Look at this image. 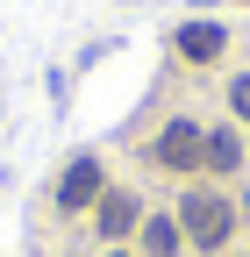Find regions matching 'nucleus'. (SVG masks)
I'll use <instances>...</instances> for the list:
<instances>
[{"instance_id": "nucleus-1", "label": "nucleus", "mask_w": 250, "mask_h": 257, "mask_svg": "<svg viewBox=\"0 0 250 257\" xmlns=\"http://www.w3.org/2000/svg\"><path fill=\"white\" fill-rule=\"evenodd\" d=\"M179 229L193 236L200 250H222V243H229V200H214V193H186Z\"/></svg>"}, {"instance_id": "nucleus-3", "label": "nucleus", "mask_w": 250, "mask_h": 257, "mask_svg": "<svg viewBox=\"0 0 250 257\" xmlns=\"http://www.w3.org/2000/svg\"><path fill=\"white\" fill-rule=\"evenodd\" d=\"M93 193H100V165H93V157H79V165L57 179V207H86Z\"/></svg>"}, {"instance_id": "nucleus-7", "label": "nucleus", "mask_w": 250, "mask_h": 257, "mask_svg": "<svg viewBox=\"0 0 250 257\" xmlns=\"http://www.w3.org/2000/svg\"><path fill=\"white\" fill-rule=\"evenodd\" d=\"M200 157H207V165H222V172H236V157H243V143L229 136V128H222V136H207V150H200Z\"/></svg>"}, {"instance_id": "nucleus-4", "label": "nucleus", "mask_w": 250, "mask_h": 257, "mask_svg": "<svg viewBox=\"0 0 250 257\" xmlns=\"http://www.w3.org/2000/svg\"><path fill=\"white\" fill-rule=\"evenodd\" d=\"M100 229H107V236L143 229V214H136V200H129V193H107V200H100Z\"/></svg>"}, {"instance_id": "nucleus-6", "label": "nucleus", "mask_w": 250, "mask_h": 257, "mask_svg": "<svg viewBox=\"0 0 250 257\" xmlns=\"http://www.w3.org/2000/svg\"><path fill=\"white\" fill-rule=\"evenodd\" d=\"M179 50H186V57H214V50H222V29H207V22H200V29H186Z\"/></svg>"}, {"instance_id": "nucleus-8", "label": "nucleus", "mask_w": 250, "mask_h": 257, "mask_svg": "<svg viewBox=\"0 0 250 257\" xmlns=\"http://www.w3.org/2000/svg\"><path fill=\"white\" fill-rule=\"evenodd\" d=\"M229 93H236V114H243V121H250V72H243V79H236V86H229Z\"/></svg>"}, {"instance_id": "nucleus-5", "label": "nucleus", "mask_w": 250, "mask_h": 257, "mask_svg": "<svg viewBox=\"0 0 250 257\" xmlns=\"http://www.w3.org/2000/svg\"><path fill=\"white\" fill-rule=\"evenodd\" d=\"M179 243H186L179 221H165V214H150V221H143V250H150V257H172Z\"/></svg>"}, {"instance_id": "nucleus-2", "label": "nucleus", "mask_w": 250, "mask_h": 257, "mask_svg": "<svg viewBox=\"0 0 250 257\" xmlns=\"http://www.w3.org/2000/svg\"><path fill=\"white\" fill-rule=\"evenodd\" d=\"M200 150H207V143H200L193 121H172L165 136H158V157H165V165H200Z\"/></svg>"}]
</instances>
